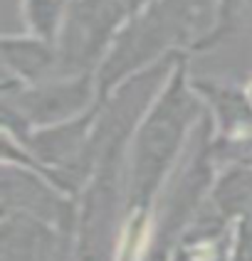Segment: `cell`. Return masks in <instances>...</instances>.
Wrapping results in <instances>:
<instances>
[{
  "label": "cell",
  "instance_id": "obj_1",
  "mask_svg": "<svg viewBox=\"0 0 252 261\" xmlns=\"http://www.w3.org/2000/svg\"><path fill=\"white\" fill-rule=\"evenodd\" d=\"M200 118L203 101L188 79L186 55H180L158 96L139 121L129 143L124 175L129 219H146L158 190L176 165L178 153L186 148V141L191 138Z\"/></svg>",
  "mask_w": 252,
  "mask_h": 261
},
{
  "label": "cell",
  "instance_id": "obj_2",
  "mask_svg": "<svg viewBox=\"0 0 252 261\" xmlns=\"http://www.w3.org/2000/svg\"><path fill=\"white\" fill-rule=\"evenodd\" d=\"M220 0H151L121 30L97 69L99 101L129 76L183 49H208L218 28Z\"/></svg>",
  "mask_w": 252,
  "mask_h": 261
},
{
  "label": "cell",
  "instance_id": "obj_3",
  "mask_svg": "<svg viewBox=\"0 0 252 261\" xmlns=\"http://www.w3.org/2000/svg\"><path fill=\"white\" fill-rule=\"evenodd\" d=\"M3 130L25 136L28 130L50 128L87 114L99 101L97 74L57 76L40 84H22L3 72Z\"/></svg>",
  "mask_w": 252,
  "mask_h": 261
},
{
  "label": "cell",
  "instance_id": "obj_4",
  "mask_svg": "<svg viewBox=\"0 0 252 261\" xmlns=\"http://www.w3.org/2000/svg\"><path fill=\"white\" fill-rule=\"evenodd\" d=\"M151 0H70L57 37L59 74H97L121 30Z\"/></svg>",
  "mask_w": 252,
  "mask_h": 261
},
{
  "label": "cell",
  "instance_id": "obj_5",
  "mask_svg": "<svg viewBox=\"0 0 252 261\" xmlns=\"http://www.w3.org/2000/svg\"><path fill=\"white\" fill-rule=\"evenodd\" d=\"M0 188L3 212H22L42 219L62 232H77L79 197L67 195L37 170L17 163H5Z\"/></svg>",
  "mask_w": 252,
  "mask_h": 261
},
{
  "label": "cell",
  "instance_id": "obj_6",
  "mask_svg": "<svg viewBox=\"0 0 252 261\" xmlns=\"http://www.w3.org/2000/svg\"><path fill=\"white\" fill-rule=\"evenodd\" d=\"M3 72L20 79L22 84H40L57 79L59 55L57 44L44 42L35 35H5L3 37Z\"/></svg>",
  "mask_w": 252,
  "mask_h": 261
},
{
  "label": "cell",
  "instance_id": "obj_7",
  "mask_svg": "<svg viewBox=\"0 0 252 261\" xmlns=\"http://www.w3.org/2000/svg\"><path fill=\"white\" fill-rule=\"evenodd\" d=\"M67 8H70V0H22V13H25L30 35L57 44Z\"/></svg>",
  "mask_w": 252,
  "mask_h": 261
},
{
  "label": "cell",
  "instance_id": "obj_8",
  "mask_svg": "<svg viewBox=\"0 0 252 261\" xmlns=\"http://www.w3.org/2000/svg\"><path fill=\"white\" fill-rule=\"evenodd\" d=\"M242 28H252V0H220L218 28H215L210 44L220 42L227 35H235Z\"/></svg>",
  "mask_w": 252,
  "mask_h": 261
},
{
  "label": "cell",
  "instance_id": "obj_9",
  "mask_svg": "<svg viewBox=\"0 0 252 261\" xmlns=\"http://www.w3.org/2000/svg\"><path fill=\"white\" fill-rule=\"evenodd\" d=\"M247 94H250V99H252V87H250V89H247Z\"/></svg>",
  "mask_w": 252,
  "mask_h": 261
}]
</instances>
